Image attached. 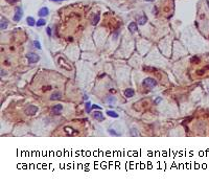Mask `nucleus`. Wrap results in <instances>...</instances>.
Listing matches in <instances>:
<instances>
[{
	"instance_id": "39448f33",
	"label": "nucleus",
	"mask_w": 209,
	"mask_h": 183,
	"mask_svg": "<svg viewBox=\"0 0 209 183\" xmlns=\"http://www.w3.org/2000/svg\"><path fill=\"white\" fill-rule=\"evenodd\" d=\"M62 110H63V106L62 105H55L53 108H52V113L55 114V115H59L61 114V112H62Z\"/></svg>"
},
{
	"instance_id": "a878e982",
	"label": "nucleus",
	"mask_w": 209,
	"mask_h": 183,
	"mask_svg": "<svg viewBox=\"0 0 209 183\" xmlns=\"http://www.w3.org/2000/svg\"><path fill=\"white\" fill-rule=\"evenodd\" d=\"M160 100H161V98H160V97H158V98L156 99V104H159V103H160Z\"/></svg>"
},
{
	"instance_id": "6e6552de",
	"label": "nucleus",
	"mask_w": 209,
	"mask_h": 183,
	"mask_svg": "<svg viewBox=\"0 0 209 183\" xmlns=\"http://www.w3.org/2000/svg\"><path fill=\"white\" fill-rule=\"evenodd\" d=\"M93 117L96 120H99V121L104 120V115H103V113H101L100 111H95V112L93 113Z\"/></svg>"
},
{
	"instance_id": "ddd939ff",
	"label": "nucleus",
	"mask_w": 209,
	"mask_h": 183,
	"mask_svg": "<svg viewBox=\"0 0 209 183\" xmlns=\"http://www.w3.org/2000/svg\"><path fill=\"white\" fill-rule=\"evenodd\" d=\"M106 101L109 104H114L116 101V98L113 97V96H108V97H106Z\"/></svg>"
},
{
	"instance_id": "393cba45",
	"label": "nucleus",
	"mask_w": 209,
	"mask_h": 183,
	"mask_svg": "<svg viewBox=\"0 0 209 183\" xmlns=\"http://www.w3.org/2000/svg\"><path fill=\"white\" fill-rule=\"evenodd\" d=\"M204 73V70H200V71H197V74H203Z\"/></svg>"
},
{
	"instance_id": "9d476101",
	"label": "nucleus",
	"mask_w": 209,
	"mask_h": 183,
	"mask_svg": "<svg viewBox=\"0 0 209 183\" xmlns=\"http://www.w3.org/2000/svg\"><path fill=\"white\" fill-rule=\"evenodd\" d=\"M26 22H27V24L29 25V26H34V25L37 23V22L35 21V19H34L33 17H28V18L26 19Z\"/></svg>"
},
{
	"instance_id": "4468645a",
	"label": "nucleus",
	"mask_w": 209,
	"mask_h": 183,
	"mask_svg": "<svg viewBox=\"0 0 209 183\" xmlns=\"http://www.w3.org/2000/svg\"><path fill=\"white\" fill-rule=\"evenodd\" d=\"M61 96H62V94L61 93H54V94H52L51 96H50V99L51 100H54V99H59V98H61Z\"/></svg>"
},
{
	"instance_id": "a211bd4d",
	"label": "nucleus",
	"mask_w": 209,
	"mask_h": 183,
	"mask_svg": "<svg viewBox=\"0 0 209 183\" xmlns=\"http://www.w3.org/2000/svg\"><path fill=\"white\" fill-rule=\"evenodd\" d=\"M34 46L36 48H38V49H41V44H40V42L38 41V40H35V41H34Z\"/></svg>"
},
{
	"instance_id": "f3484780",
	"label": "nucleus",
	"mask_w": 209,
	"mask_h": 183,
	"mask_svg": "<svg viewBox=\"0 0 209 183\" xmlns=\"http://www.w3.org/2000/svg\"><path fill=\"white\" fill-rule=\"evenodd\" d=\"M7 27V22L6 21H4L3 18L1 19V29H5Z\"/></svg>"
},
{
	"instance_id": "bb28decb",
	"label": "nucleus",
	"mask_w": 209,
	"mask_h": 183,
	"mask_svg": "<svg viewBox=\"0 0 209 183\" xmlns=\"http://www.w3.org/2000/svg\"><path fill=\"white\" fill-rule=\"evenodd\" d=\"M7 1H8L9 3H14V2H16L17 0H7Z\"/></svg>"
},
{
	"instance_id": "f257e3e1",
	"label": "nucleus",
	"mask_w": 209,
	"mask_h": 183,
	"mask_svg": "<svg viewBox=\"0 0 209 183\" xmlns=\"http://www.w3.org/2000/svg\"><path fill=\"white\" fill-rule=\"evenodd\" d=\"M143 85L145 86V87L153 88V87H155V86L157 85V82L154 79H152V78H146V79L143 80Z\"/></svg>"
},
{
	"instance_id": "f8f14e48",
	"label": "nucleus",
	"mask_w": 209,
	"mask_h": 183,
	"mask_svg": "<svg viewBox=\"0 0 209 183\" xmlns=\"http://www.w3.org/2000/svg\"><path fill=\"white\" fill-rule=\"evenodd\" d=\"M36 24H37V26H43V25L46 24V20L43 19V18H40Z\"/></svg>"
},
{
	"instance_id": "9b49d317",
	"label": "nucleus",
	"mask_w": 209,
	"mask_h": 183,
	"mask_svg": "<svg viewBox=\"0 0 209 183\" xmlns=\"http://www.w3.org/2000/svg\"><path fill=\"white\" fill-rule=\"evenodd\" d=\"M146 21H147L146 16H141V17L139 18V20H138V24H139V25H143V24L146 23Z\"/></svg>"
},
{
	"instance_id": "1a4fd4ad",
	"label": "nucleus",
	"mask_w": 209,
	"mask_h": 183,
	"mask_svg": "<svg viewBox=\"0 0 209 183\" xmlns=\"http://www.w3.org/2000/svg\"><path fill=\"white\" fill-rule=\"evenodd\" d=\"M137 29H138V26H137V24L135 22H131L130 25H129V30L132 33V34H134L137 32Z\"/></svg>"
},
{
	"instance_id": "b1692460",
	"label": "nucleus",
	"mask_w": 209,
	"mask_h": 183,
	"mask_svg": "<svg viewBox=\"0 0 209 183\" xmlns=\"http://www.w3.org/2000/svg\"><path fill=\"white\" fill-rule=\"evenodd\" d=\"M198 60H199V59H198V57H193V58L191 59V62L193 63V62H196V61H197V62H198Z\"/></svg>"
},
{
	"instance_id": "7c9ffc66",
	"label": "nucleus",
	"mask_w": 209,
	"mask_h": 183,
	"mask_svg": "<svg viewBox=\"0 0 209 183\" xmlns=\"http://www.w3.org/2000/svg\"><path fill=\"white\" fill-rule=\"evenodd\" d=\"M208 92H209V88H208Z\"/></svg>"
},
{
	"instance_id": "20e7f679",
	"label": "nucleus",
	"mask_w": 209,
	"mask_h": 183,
	"mask_svg": "<svg viewBox=\"0 0 209 183\" xmlns=\"http://www.w3.org/2000/svg\"><path fill=\"white\" fill-rule=\"evenodd\" d=\"M37 112H38V107H36V106H29L26 108V110H25V113L27 115H35Z\"/></svg>"
},
{
	"instance_id": "412c9836",
	"label": "nucleus",
	"mask_w": 209,
	"mask_h": 183,
	"mask_svg": "<svg viewBox=\"0 0 209 183\" xmlns=\"http://www.w3.org/2000/svg\"><path fill=\"white\" fill-rule=\"evenodd\" d=\"M109 133L113 134V135H116V136H118V134H117V133H116V132H115L114 130H111V129H110V130H109Z\"/></svg>"
},
{
	"instance_id": "4be33fe9",
	"label": "nucleus",
	"mask_w": 209,
	"mask_h": 183,
	"mask_svg": "<svg viewBox=\"0 0 209 183\" xmlns=\"http://www.w3.org/2000/svg\"><path fill=\"white\" fill-rule=\"evenodd\" d=\"M92 109H98V110H100L101 108H100L99 106H97V105H93V106H92Z\"/></svg>"
},
{
	"instance_id": "dca6fc26",
	"label": "nucleus",
	"mask_w": 209,
	"mask_h": 183,
	"mask_svg": "<svg viewBox=\"0 0 209 183\" xmlns=\"http://www.w3.org/2000/svg\"><path fill=\"white\" fill-rule=\"evenodd\" d=\"M91 110H92V108H91V101H88V103L86 104V111H87L88 113H90Z\"/></svg>"
},
{
	"instance_id": "cd10ccee",
	"label": "nucleus",
	"mask_w": 209,
	"mask_h": 183,
	"mask_svg": "<svg viewBox=\"0 0 209 183\" xmlns=\"http://www.w3.org/2000/svg\"><path fill=\"white\" fill-rule=\"evenodd\" d=\"M51 1H55V2H62V1H65V0H51Z\"/></svg>"
},
{
	"instance_id": "2eb2a0df",
	"label": "nucleus",
	"mask_w": 209,
	"mask_h": 183,
	"mask_svg": "<svg viewBox=\"0 0 209 183\" xmlns=\"http://www.w3.org/2000/svg\"><path fill=\"white\" fill-rule=\"evenodd\" d=\"M107 114H108L110 117H114V118H117V117H118V114H117L116 112H114V111H108V112H107Z\"/></svg>"
},
{
	"instance_id": "aec40b11",
	"label": "nucleus",
	"mask_w": 209,
	"mask_h": 183,
	"mask_svg": "<svg viewBox=\"0 0 209 183\" xmlns=\"http://www.w3.org/2000/svg\"><path fill=\"white\" fill-rule=\"evenodd\" d=\"M46 32H47V35L49 36V37H51V35H52L51 34V28H50V27H46Z\"/></svg>"
},
{
	"instance_id": "423d86ee",
	"label": "nucleus",
	"mask_w": 209,
	"mask_h": 183,
	"mask_svg": "<svg viewBox=\"0 0 209 183\" xmlns=\"http://www.w3.org/2000/svg\"><path fill=\"white\" fill-rule=\"evenodd\" d=\"M48 14H49V9H48L47 7H42V8H41L40 11L38 12L39 17H46Z\"/></svg>"
},
{
	"instance_id": "c85d7f7f",
	"label": "nucleus",
	"mask_w": 209,
	"mask_h": 183,
	"mask_svg": "<svg viewBox=\"0 0 209 183\" xmlns=\"http://www.w3.org/2000/svg\"><path fill=\"white\" fill-rule=\"evenodd\" d=\"M144 1H147V2H152V1H154V0H144Z\"/></svg>"
},
{
	"instance_id": "5701e85b",
	"label": "nucleus",
	"mask_w": 209,
	"mask_h": 183,
	"mask_svg": "<svg viewBox=\"0 0 209 183\" xmlns=\"http://www.w3.org/2000/svg\"><path fill=\"white\" fill-rule=\"evenodd\" d=\"M98 20H99V19H98V16H96V17H95V19H94V21H93V24H96V23H97V22H98Z\"/></svg>"
},
{
	"instance_id": "6ab92c4d",
	"label": "nucleus",
	"mask_w": 209,
	"mask_h": 183,
	"mask_svg": "<svg viewBox=\"0 0 209 183\" xmlns=\"http://www.w3.org/2000/svg\"><path fill=\"white\" fill-rule=\"evenodd\" d=\"M131 132L133 133V136H138V135H139V132H138V131H136L135 129H132V130H131Z\"/></svg>"
},
{
	"instance_id": "0eeeda50",
	"label": "nucleus",
	"mask_w": 209,
	"mask_h": 183,
	"mask_svg": "<svg viewBox=\"0 0 209 183\" xmlns=\"http://www.w3.org/2000/svg\"><path fill=\"white\" fill-rule=\"evenodd\" d=\"M134 94H135V91L132 89V88H128V89H125V97H133L134 96Z\"/></svg>"
},
{
	"instance_id": "7ed1b4c3",
	"label": "nucleus",
	"mask_w": 209,
	"mask_h": 183,
	"mask_svg": "<svg viewBox=\"0 0 209 183\" xmlns=\"http://www.w3.org/2000/svg\"><path fill=\"white\" fill-rule=\"evenodd\" d=\"M26 58H27V60L29 61V63H37L38 61L40 60V57H39V55L36 54V53H34V52L28 53V54L26 55Z\"/></svg>"
},
{
	"instance_id": "c756f323",
	"label": "nucleus",
	"mask_w": 209,
	"mask_h": 183,
	"mask_svg": "<svg viewBox=\"0 0 209 183\" xmlns=\"http://www.w3.org/2000/svg\"><path fill=\"white\" fill-rule=\"evenodd\" d=\"M206 68H208V69H209V66H206Z\"/></svg>"
},
{
	"instance_id": "f03ea898",
	"label": "nucleus",
	"mask_w": 209,
	"mask_h": 183,
	"mask_svg": "<svg viewBox=\"0 0 209 183\" xmlns=\"http://www.w3.org/2000/svg\"><path fill=\"white\" fill-rule=\"evenodd\" d=\"M22 16H23L22 8H21V7H17V8H16V11H15V15H14V21L19 22L20 20H21Z\"/></svg>"
}]
</instances>
